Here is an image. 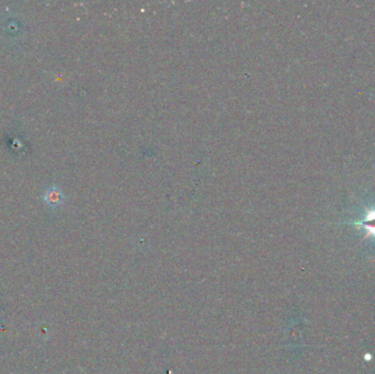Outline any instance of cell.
Returning <instances> with one entry per match:
<instances>
[{
	"label": "cell",
	"instance_id": "cell-1",
	"mask_svg": "<svg viewBox=\"0 0 375 374\" xmlns=\"http://www.w3.org/2000/svg\"><path fill=\"white\" fill-rule=\"evenodd\" d=\"M43 201L51 208L60 207L65 201V196L60 189L53 184L48 187V189L43 193Z\"/></svg>",
	"mask_w": 375,
	"mask_h": 374
}]
</instances>
